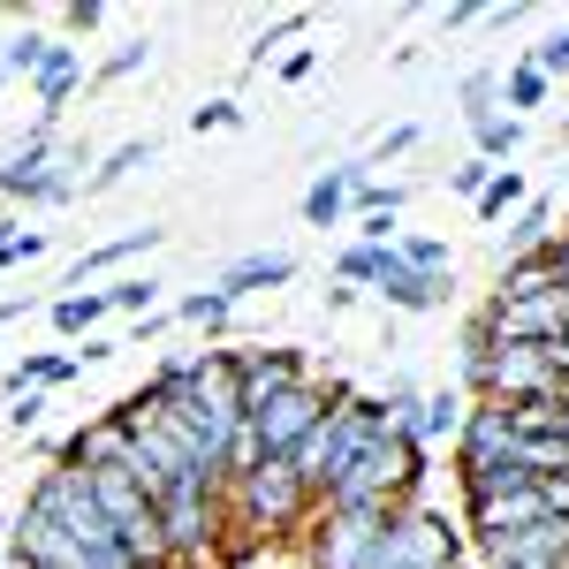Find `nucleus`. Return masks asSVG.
<instances>
[{
  "label": "nucleus",
  "mask_w": 569,
  "mask_h": 569,
  "mask_svg": "<svg viewBox=\"0 0 569 569\" xmlns=\"http://www.w3.org/2000/svg\"><path fill=\"white\" fill-rule=\"evenodd\" d=\"M327 410H335V388H327V380H305V388H289L281 402H266L259 418H251V433H259L266 456H297V448L319 433Z\"/></svg>",
  "instance_id": "1a4fd4ad"
},
{
  "label": "nucleus",
  "mask_w": 569,
  "mask_h": 569,
  "mask_svg": "<svg viewBox=\"0 0 569 569\" xmlns=\"http://www.w3.org/2000/svg\"><path fill=\"white\" fill-rule=\"evenodd\" d=\"M8 562H16V555H8V547H0V569H8Z\"/></svg>",
  "instance_id": "3c124183"
},
{
  "label": "nucleus",
  "mask_w": 569,
  "mask_h": 569,
  "mask_svg": "<svg viewBox=\"0 0 569 569\" xmlns=\"http://www.w3.org/2000/svg\"><path fill=\"white\" fill-rule=\"evenodd\" d=\"M471 137H479V160H517V144H525V122L517 114H501V107H486V114H471Z\"/></svg>",
  "instance_id": "412c9836"
},
{
  "label": "nucleus",
  "mask_w": 569,
  "mask_h": 569,
  "mask_svg": "<svg viewBox=\"0 0 569 569\" xmlns=\"http://www.w3.org/2000/svg\"><path fill=\"white\" fill-rule=\"evenodd\" d=\"M531 206V182H525V168H501V176L486 182V198H479V220H517Z\"/></svg>",
  "instance_id": "393cba45"
},
{
  "label": "nucleus",
  "mask_w": 569,
  "mask_h": 569,
  "mask_svg": "<svg viewBox=\"0 0 569 569\" xmlns=\"http://www.w3.org/2000/svg\"><path fill=\"white\" fill-rule=\"evenodd\" d=\"M463 99H471V114H486V107L501 99V77H493V69H479V77H463Z\"/></svg>",
  "instance_id": "4c0bfd02"
},
{
  "label": "nucleus",
  "mask_w": 569,
  "mask_h": 569,
  "mask_svg": "<svg viewBox=\"0 0 569 569\" xmlns=\"http://www.w3.org/2000/svg\"><path fill=\"white\" fill-rule=\"evenodd\" d=\"M501 176V168H493V160H479V152H471V160H463V168H448V190H456V198H471V206H479L486 198V182Z\"/></svg>",
  "instance_id": "473e14b6"
},
{
  "label": "nucleus",
  "mask_w": 569,
  "mask_h": 569,
  "mask_svg": "<svg viewBox=\"0 0 569 569\" xmlns=\"http://www.w3.org/2000/svg\"><path fill=\"white\" fill-rule=\"evenodd\" d=\"M380 531H388V517H335V509H319L305 525V555H311V569H380Z\"/></svg>",
  "instance_id": "6e6552de"
},
{
  "label": "nucleus",
  "mask_w": 569,
  "mask_h": 569,
  "mask_svg": "<svg viewBox=\"0 0 569 569\" xmlns=\"http://www.w3.org/2000/svg\"><path fill=\"white\" fill-rule=\"evenodd\" d=\"M130 456H137V426H130V410L114 402V410H99L91 426H77V433L61 440L53 463H69V471H84V479H91V471H122Z\"/></svg>",
  "instance_id": "9d476101"
},
{
  "label": "nucleus",
  "mask_w": 569,
  "mask_h": 569,
  "mask_svg": "<svg viewBox=\"0 0 569 569\" xmlns=\"http://www.w3.org/2000/svg\"><path fill=\"white\" fill-rule=\"evenodd\" d=\"M228 311H236V297L213 281V289H190V297L176 305V319H182V327H206V335H220V327H228Z\"/></svg>",
  "instance_id": "a878e982"
},
{
  "label": "nucleus",
  "mask_w": 569,
  "mask_h": 569,
  "mask_svg": "<svg viewBox=\"0 0 569 569\" xmlns=\"http://www.w3.org/2000/svg\"><path fill=\"white\" fill-rule=\"evenodd\" d=\"M220 509H228V531H243V539H281V531H305L319 517V493L297 479L289 456H266V463L228 479Z\"/></svg>",
  "instance_id": "f257e3e1"
},
{
  "label": "nucleus",
  "mask_w": 569,
  "mask_h": 569,
  "mask_svg": "<svg viewBox=\"0 0 569 569\" xmlns=\"http://www.w3.org/2000/svg\"><path fill=\"white\" fill-rule=\"evenodd\" d=\"M84 365H77V350H53V357H23L16 372H8V395H23V388H61V380H77Z\"/></svg>",
  "instance_id": "5701e85b"
},
{
  "label": "nucleus",
  "mask_w": 569,
  "mask_h": 569,
  "mask_svg": "<svg viewBox=\"0 0 569 569\" xmlns=\"http://www.w3.org/2000/svg\"><path fill=\"white\" fill-rule=\"evenodd\" d=\"M8 319H16V305H0V327H8Z\"/></svg>",
  "instance_id": "09e8293b"
},
{
  "label": "nucleus",
  "mask_w": 569,
  "mask_h": 569,
  "mask_svg": "<svg viewBox=\"0 0 569 569\" xmlns=\"http://www.w3.org/2000/svg\"><path fill=\"white\" fill-rule=\"evenodd\" d=\"M380 433H388V426H380V402L357 395V388H335V410L319 418V433H311L289 463H297V479H305L311 493H335V486L357 471V456H365Z\"/></svg>",
  "instance_id": "f03ea898"
},
{
  "label": "nucleus",
  "mask_w": 569,
  "mask_h": 569,
  "mask_svg": "<svg viewBox=\"0 0 569 569\" xmlns=\"http://www.w3.org/2000/svg\"><path fill=\"white\" fill-rule=\"evenodd\" d=\"M8 569H46V562H8Z\"/></svg>",
  "instance_id": "8fccbe9b"
},
{
  "label": "nucleus",
  "mask_w": 569,
  "mask_h": 569,
  "mask_svg": "<svg viewBox=\"0 0 569 569\" xmlns=\"http://www.w3.org/2000/svg\"><path fill=\"white\" fill-rule=\"evenodd\" d=\"M547 259H555V281H562V297H569V228L555 236V251H547Z\"/></svg>",
  "instance_id": "49530a36"
},
{
  "label": "nucleus",
  "mask_w": 569,
  "mask_h": 569,
  "mask_svg": "<svg viewBox=\"0 0 569 569\" xmlns=\"http://www.w3.org/2000/svg\"><path fill=\"white\" fill-rule=\"evenodd\" d=\"M372 289H380L395 311H433L440 297H448V281L418 273V266H402V251H395V243H388V259H380V281H372Z\"/></svg>",
  "instance_id": "dca6fc26"
},
{
  "label": "nucleus",
  "mask_w": 569,
  "mask_h": 569,
  "mask_svg": "<svg viewBox=\"0 0 569 569\" xmlns=\"http://www.w3.org/2000/svg\"><path fill=\"white\" fill-rule=\"evenodd\" d=\"M220 493H228V486H206V479L160 493L168 562H206V555H220V539H228V509H220Z\"/></svg>",
  "instance_id": "39448f33"
},
{
  "label": "nucleus",
  "mask_w": 569,
  "mask_h": 569,
  "mask_svg": "<svg viewBox=\"0 0 569 569\" xmlns=\"http://www.w3.org/2000/svg\"><path fill=\"white\" fill-rule=\"evenodd\" d=\"M410 144H418V130H410V122H402V130H388V137H380V152H372V168H388V160H402Z\"/></svg>",
  "instance_id": "ea45409f"
},
{
  "label": "nucleus",
  "mask_w": 569,
  "mask_h": 569,
  "mask_svg": "<svg viewBox=\"0 0 569 569\" xmlns=\"http://www.w3.org/2000/svg\"><path fill=\"white\" fill-rule=\"evenodd\" d=\"M297 31H305V16H281L273 31H259V46H251V69H266V53H273L281 39H297Z\"/></svg>",
  "instance_id": "e433bc0d"
},
{
  "label": "nucleus",
  "mask_w": 569,
  "mask_h": 569,
  "mask_svg": "<svg viewBox=\"0 0 569 569\" xmlns=\"http://www.w3.org/2000/svg\"><path fill=\"white\" fill-rule=\"evenodd\" d=\"M137 168H152V144H122V152H107V160L91 168V190H107V182L137 176Z\"/></svg>",
  "instance_id": "2f4dec72"
},
{
  "label": "nucleus",
  "mask_w": 569,
  "mask_h": 569,
  "mask_svg": "<svg viewBox=\"0 0 569 569\" xmlns=\"http://www.w3.org/2000/svg\"><path fill=\"white\" fill-rule=\"evenodd\" d=\"M152 243H160V228H130V236H114V243H99V251H84V259H77V273H69V289H84L91 273H107V266L137 259V251H152Z\"/></svg>",
  "instance_id": "4be33fe9"
},
{
  "label": "nucleus",
  "mask_w": 569,
  "mask_h": 569,
  "mask_svg": "<svg viewBox=\"0 0 569 569\" xmlns=\"http://www.w3.org/2000/svg\"><path fill=\"white\" fill-rule=\"evenodd\" d=\"M23 509H39V517H53V525L77 539V569L91 562V555H107V547H122V531L107 525V509H99V493H91L84 471H69V463H53V471H39V486L23 493Z\"/></svg>",
  "instance_id": "7ed1b4c3"
},
{
  "label": "nucleus",
  "mask_w": 569,
  "mask_h": 569,
  "mask_svg": "<svg viewBox=\"0 0 569 569\" xmlns=\"http://www.w3.org/2000/svg\"><path fill=\"white\" fill-rule=\"evenodd\" d=\"M107 311H114V305H107V289H69V297L53 305V327H61L69 342H77V335H84V342H91V327H99Z\"/></svg>",
  "instance_id": "b1692460"
},
{
  "label": "nucleus",
  "mask_w": 569,
  "mask_h": 569,
  "mask_svg": "<svg viewBox=\"0 0 569 569\" xmlns=\"http://www.w3.org/2000/svg\"><path fill=\"white\" fill-rule=\"evenodd\" d=\"M402 198H410L402 182H372V176H365V182H357V198H350V206H357L365 220H395V213H402Z\"/></svg>",
  "instance_id": "c756f323"
},
{
  "label": "nucleus",
  "mask_w": 569,
  "mask_h": 569,
  "mask_svg": "<svg viewBox=\"0 0 569 569\" xmlns=\"http://www.w3.org/2000/svg\"><path fill=\"white\" fill-rule=\"evenodd\" d=\"M46 46H53V39H39V31H23V39H16L8 53H0V69H8V77H39Z\"/></svg>",
  "instance_id": "f704fd0d"
},
{
  "label": "nucleus",
  "mask_w": 569,
  "mask_h": 569,
  "mask_svg": "<svg viewBox=\"0 0 569 569\" xmlns=\"http://www.w3.org/2000/svg\"><path fill=\"white\" fill-rule=\"evenodd\" d=\"M311 61H319L311 46H297V53H281V77H311Z\"/></svg>",
  "instance_id": "de8ad7c7"
},
{
  "label": "nucleus",
  "mask_w": 569,
  "mask_h": 569,
  "mask_svg": "<svg viewBox=\"0 0 569 569\" xmlns=\"http://www.w3.org/2000/svg\"><path fill=\"white\" fill-rule=\"evenodd\" d=\"M228 122H243V107H236V99H206V107L190 114V130H198V137H206V130H228Z\"/></svg>",
  "instance_id": "c9c22d12"
},
{
  "label": "nucleus",
  "mask_w": 569,
  "mask_h": 569,
  "mask_svg": "<svg viewBox=\"0 0 569 569\" xmlns=\"http://www.w3.org/2000/svg\"><path fill=\"white\" fill-rule=\"evenodd\" d=\"M99 16H107L99 0H77V8H69V31H99Z\"/></svg>",
  "instance_id": "c03bdc74"
},
{
  "label": "nucleus",
  "mask_w": 569,
  "mask_h": 569,
  "mask_svg": "<svg viewBox=\"0 0 569 569\" xmlns=\"http://www.w3.org/2000/svg\"><path fill=\"white\" fill-rule=\"evenodd\" d=\"M562 137H569V114H562Z\"/></svg>",
  "instance_id": "603ef678"
},
{
  "label": "nucleus",
  "mask_w": 569,
  "mask_h": 569,
  "mask_svg": "<svg viewBox=\"0 0 569 569\" xmlns=\"http://www.w3.org/2000/svg\"><path fill=\"white\" fill-rule=\"evenodd\" d=\"M547 84H555V77H547L539 61H525V69H509V77H501V99H509V114L525 122V107H547Z\"/></svg>",
  "instance_id": "bb28decb"
},
{
  "label": "nucleus",
  "mask_w": 569,
  "mask_h": 569,
  "mask_svg": "<svg viewBox=\"0 0 569 569\" xmlns=\"http://www.w3.org/2000/svg\"><path fill=\"white\" fill-rule=\"evenodd\" d=\"M39 410H46V395H39V388L16 395V410H8V418H16V433H31V426H39Z\"/></svg>",
  "instance_id": "a19ab883"
},
{
  "label": "nucleus",
  "mask_w": 569,
  "mask_h": 569,
  "mask_svg": "<svg viewBox=\"0 0 569 569\" xmlns=\"http://www.w3.org/2000/svg\"><path fill=\"white\" fill-rule=\"evenodd\" d=\"M130 69H144V39H130L114 61H107V77H130Z\"/></svg>",
  "instance_id": "37998d69"
},
{
  "label": "nucleus",
  "mask_w": 569,
  "mask_h": 569,
  "mask_svg": "<svg viewBox=\"0 0 569 569\" xmlns=\"http://www.w3.org/2000/svg\"><path fill=\"white\" fill-rule=\"evenodd\" d=\"M531 61H539V69H547V77H569V31H555V39L539 46V53H531Z\"/></svg>",
  "instance_id": "58836bf2"
},
{
  "label": "nucleus",
  "mask_w": 569,
  "mask_h": 569,
  "mask_svg": "<svg viewBox=\"0 0 569 569\" xmlns=\"http://www.w3.org/2000/svg\"><path fill=\"white\" fill-rule=\"evenodd\" d=\"M380 569H463V525L433 501H402L380 531Z\"/></svg>",
  "instance_id": "20e7f679"
},
{
  "label": "nucleus",
  "mask_w": 569,
  "mask_h": 569,
  "mask_svg": "<svg viewBox=\"0 0 569 569\" xmlns=\"http://www.w3.org/2000/svg\"><path fill=\"white\" fill-rule=\"evenodd\" d=\"M463 418H471V395L463 388H433V395H418V426H410V440H418V448H456Z\"/></svg>",
  "instance_id": "2eb2a0df"
},
{
  "label": "nucleus",
  "mask_w": 569,
  "mask_h": 569,
  "mask_svg": "<svg viewBox=\"0 0 569 569\" xmlns=\"http://www.w3.org/2000/svg\"><path fill=\"white\" fill-rule=\"evenodd\" d=\"M84 84V46H46V61H39V77H31V99H39V122H53L61 107H69V91Z\"/></svg>",
  "instance_id": "4468645a"
},
{
  "label": "nucleus",
  "mask_w": 569,
  "mask_h": 569,
  "mask_svg": "<svg viewBox=\"0 0 569 569\" xmlns=\"http://www.w3.org/2000/svg\"><path fill=\"white\" fill-rule=\"evenodd\" d=\"M281 281H297V259L289 251H251V259H236L220 273V289L228 297H251V289H281Z\"/></svg>",
  "instance_id": "6ab92c4d"
},
{
  "label": "nucleus",
  "mask_w": 569,
  "mask_h": 569,
  "mask_svg": "<svg viewBox=\"0 0 569 569\" xmlns=\"http://www.w3.org/2000/svg\"><path fill=\"white\" fill-rule=\"evenodd\" d=\"M395 251H402V266H418V273H433V281L456 273V259H448V243H440V236H395Z\"/></svg>",
  "instance_id": "cd10ccee"
},
{
  "label": "nucleus",
  "mask_w": 569,
  "mask_h": 569,
  "mask_svg": "<svg viewBox=\"0 0 569 569\" xmlns=\"http://www.w3.org/2000/svg\"><path fill=\"white\" fill-rule=\"evenodd\" d=\"M493 402H539V395H562V365L555 342H493L486 350V388Z\"/></svg>",
  "instance_id": "423d86ee"
},
{
  "label": "nucleus",
  "mask_w": 569,
  "mask_h": 569,
  "mask_svg": "<svg viewBox=\"0 0 569 569\" xmlns=\"http://www.w3.org/2000/svg\"><path fill=\"white\" fill-rule=\"evenodd\" d=\"M107 305L130 311V319H152V305H160V281H152V273H130V281H114V289H107Z\"/></svg>",
  "instance_id": "7c9ffc66"
},
{
  "label": "nucleus",
  "mask_w": 569,
  "mask_h": 569,
  "mask_svg": "<svg viewBox=\"0 0 569 569\" xmlns=\"http://www.w3.org/2000/svg\"><path fill=\"white\" fill-rule=\"evenodd\" d=\"M305 357L297 350H236V388H243V418H259L266 402H281L289 388H305Z\"/></svg>",
  "instance_id": "f8f14e48"
},
{
  "label": "nucleus",
  "mask_w": 569,
  "mask_h": 569,
  "mask_svg": "<svg viewBox=\"0 0 569 569\" xmlns=\"http://www.w3.org/2000/svg\"><path fill=\"white\" fill-rule=\"evenodd\" d=\"M501 463H517V418H509V402L479 395L471 418H463V433H456V479L486 486Z\"/></svg>",
  "instance_id": "0eeeda50"
},
{
  "label": "nucleus",
  "mask_w": 569,
  "mask_h": 569,
  "mask_svg": "<svg viewBox=\"0 0 569 569\" xmlns=\"http://www.w3.org/2000/svg\"><path fill=\"white\" fill-rule=\"evenodd\" d=\"M380 259H388V243H350V251L335 259L342 289H372V281H380Z\"/></svg>",
  "instance_id": "c85d7f7f"
},
{
  "label": "nucleus",
  "mask_w": 569,
  "mask_h": 569,
  "mask_svg": "<svg viewBox=\"0 0 569 569\" xmlns=\"http://www.w3.org/2000/svg\"><path fill=\"white\" fill-rule=\"evenodd\" d=\"M555 236H562V228H555V206H547V198H531L525 213L509 220V236H501V266L547 259V251H555Z\"/></svg>",
  "instance_id": "f3484780"
},
{
  "label": "nucleus",
  "mask_w": 569,
  "mask_h": 569,
  "mask_svg": "<svg viewBox=\"0 0 569 569\" xmlns=\"http://www.w3.org/2000/svg\"><path fill=\"white\" fill-rule=\"evenodd\" d=\"M517 471L531 486L569 479V433H517Z\"/></svg>",
  "instance_id": "aec40b11"
},
{
  "label": "nucleus",
  "mask_w": 569,
  "mask_h": 569,
  "mask_svg": "<svg viewBox=\"0 0 569 569\" xmlns=\"http://www.w3.org/2000/svg\"><path fill=\"white\" fill-rule=\"evenodd\" d=\"M114 350H122V342H107V335H91L84 350H77V365H107V357H114Z\"/></svg>",
  "instance_id": "a18cd8bd"
},
{
  "label": "nucleus",
  "mask_w": 569,
  "mask_h": 569,
  "mask_svg": "<svg viewBox=\"0 0 569 569\" xmlns=\"http://www.w3.org/2000/svg\"><path fill=\"white\" fill-rule=\"evenodd\" d=\"M39 251H46V236H39V228H23V220H0V266L39 259Z\"/></svg>",
  "instance_id": "72a5a7b5"
},
{
  "label": "nucleus",
  "mask_w": 569,
  "mask_h": 569,
  "mask_svg": "<svg viewBox=\"0 0 569 569\" xmlns=\"http://www.w3.org/2000/svg\"><path fill=\"white\" fill-rule=\"evenodd\" d=\"M547 517V501H539V486H493V493H463V531L493 547V539H509V531H525Z\"/></svg>",
  "instance_id": "9b49d317"
},
{
  "label": "nucleus",
  "mask_w": 569,
  "mask_h": 569,
  "mask_svg": "<svg viewBox=\"0 0 569 569\" xmlns=\"http://www.w3.org/2000/svg\"><path fill=\"white\" fill-rule=\"evenodd\" d=\"M539 501H547V517H562V525H569V479H547V486H539Z\"/></svg>",
  "instance_id": "79ce46f5"
},
{
  "label": "nucleus",
  "mask_w": 569,
  "mask_h": 569,
  "mask_svg": "<svg viewBox=\"0 0 569 569\" xmlns=\"http://www.w3.org/2000/svg\"><path fill=\"white\" fill-rule=\"evenodd\" d=\"M479 555L486 562H509V569H569V525L562 517H539V525L509 531V539H493Z\"/></svg>",
  "instance_id": "ddd939ff"
},
{
  "label": "nucleus",
  "mask_w": 569,
  "mask_h": 569,
  "mask_svg": "<svg viewBox=\"0 0 569 569\" xmlns=\"http://www.w3.org/2000/svg\"><path fill=\"white\" fill-rule=\"evenodd\" d=\"M357 182H365V168H327V176L305 190V220L311 228H342V213H350Z\"/></svg>",
  "instance_id": "a211bd4d"
}]
</instances>
